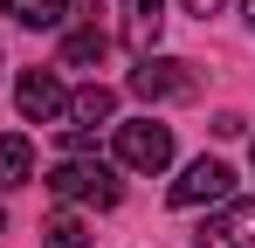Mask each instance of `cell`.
I'll use <instances>...</instances> for the list:
<instances>
[{
    "label": "cell",
    "mask_w": 255,
    "mask_h": 248,
    "mask_svg": "<svg viewBox=\"0 0 255 248\" xmlns=\"http://www.w3.org/2000/svg\"><path fill=\"white\" fill-rule=\"evenodd\" d=\"M118 165H131V172H166L172 165V124H118Z\"/></svg>",
    "instance_id": "obj_3"
},
{
    "label": "cell",
    "mask_w": 255,
    "mask_h": 248,
    "mask_svg": "<svg viewBox=\"0 0 255 248\" xmlns=\"http://www.w3.org/2000/svg\"><path fill=\"white\" fill-rule=\"evenodd\" d=\"M166 35V0H125V48L145 62L152 41Z\"/></svg>",
    "instance_id": "obj_8"
},
{
    "label": "cell",
    "mask_w": 255,
    "mask_h": 248,
    "mask_svg": "<svg viewBox=\"0 0 255 248\" xmlns=\"http://www.w3.org/2000/svg\"><path fill=\"white\" fill-rule=\"evenodd\" d=\"M179 7H186V14H200V21H207V14H221V0H179Z\"/></svg>",
    "instance_id": "obj_13"
},
{
    "label": "cell",
    "mask_w": 255,
    "mask_h": 248,
    "mask_svg": "<svg viewBox=\"0 0 255 248\" xmlns=\"http://www.w3.org/2000/svg\"><path fill=\"white\" fill-rule=\"evenodd\" d=\"M42 242L48 248H90V228L76 221V214H55V221L42 228Z\"/></svg>",
    "instance_id": "obj_12"
},
{
    "label": "cell",
    "mask_w": 255,
    "mask_h": 248,
    "mask_svg": "<svg viewBox=\"0 0 255 248\" xmlns=\"http://www.w3.org/2000/svg\"><path fill=\"white\" fill-rule=\"evenodd\" d=\"M111 111H118V97H111L104 83H83V90L62 104V131H69V145L83 152V145H90V131H97V124H111Z\"/></svg>",
    "instance_id": "obj_5"
},
{
    "label": "cell",
    "mask_w": 255,
    "mask_h": 248,
    "mask_svg": "<svg viewBox=\"0 0 255 248\" xmlns=\"http://www.w3.org/2000/svg\"><path fill=\"white\" fill-rule=\"evenodd\" d=\"M7 14H14L21 28H62L69 0H7Z\"/></svg>",
    "instance_id": "obj_11"
},
{
    "label": "cell",
    "mask_w": 255,
    "mask_h": 248,
    "mask_svg": "<svg viewBox=\"0 0 255 248\" xmlns=\"http://www.w3.org/2000/svg\"><path fill=\"white\" fill-rule=\"evenodd\" d=\"M228 193H235V172L221 159H193L172 179V207H207V200H228Z\"/></svg>",
    "instance_id": "obj_4"
},
{
    "label": "cell",
    "mask_w": 255,
    "mask_h": 248,
    "mask_svg": "<svg viewBox=\"0 0 255 248\" xmlns=\"http://www.w3.org/2000/svg\"><path fill=\"white\" fill-rule=\"evenodd\" d=\"M193 248H255V200H228L207 228L193 235Z\"/></svg>",
    "instance_id": "obj_6"
},
{
    "label": "cell",
    "mask_w": 255,
    "mask_h": 248,
    "mask_svg": "<svg viewBox=\"0 0 255 248\" xmlns=\"http://www.w3.org/2000/svg\"><path fill=\"white\" fill-rule=\"evenodd\" d=\"M131 90H138L145 104H186V97H200V76H193V62L145 55V62L131 69Z\"/></svg>",
    "instance_id": "obj_2"
},
{
    "label": "cell",
    "mask_w": 255,
    "mask_h": 248,
    "mask_svg": "<svg viewBox=\"0 0 255 248\" xmlns=\"http://www.w3.org/2000/svg\"><path fill=\"white\" fill-rule=\"evenodd\" d=\"M14 104H21L28 124H48V118H62L69 97H62V76H55V69H28V76L14 83Z\"/></svg>",
    "instance_id": "obj_7"
},
{
    "label": "cell",
    "mask_w": 255,
    "mask_h": 248,
    "mask_svg": "<svg viewBox=\"0 0 255 248\" xmlns=\"http://www.w3.org/2000/svg\"><path fill=\"white\" fill-rule=\"evenodd\" d=\"M0 235H7V214H0Z\"/></svg>",
    "instance_id": "obj_15"
},
{
    "label": "cell",
    "mask_w": 255,
    "mask_h": 248,
    "mask_svg": "<svg viewBox=\"0 0 255 248\" xmlns=\"http://www.w3.org/2000/svg\"><path fill=\"white\" fill-rule=\"evenodd\" d=\"M48 193L55 200H76V207H118V172L104 159H62L55 172H48Z\"/></svg>",
    "instance_id": "obj_1"
},
{
    "label": "cell",
    "mask_w": 255,
    "mask_h": 248,
    "mask_svg": "<svg viewBox=\"0 0 255 248\" xmlns=\"http://www.w3.org/2000/svg\"><path fill=\"white\" fill-rule=\"evenodd\" d=\"M111 55V41H104V28H76V35L62 41V69H97Z\"/></svg>",
    "instance_id": "obj_9"
},
{
    "label": "cell",
    "mask_w": 255,
    "mask_h": 248,
    "mask_svg": "<svg viewBox=\"0 0 255 248\" xmlns=\"http://www.w3.org/2000/svg\"><path fill=\"white\" fill-rule=\"evenodd\" d=\"M242 14H249V28H255V0H242Z\"/></svg>",
    "instance_id": "obj_14"
},
{
    "label": "cell",
    "mask_w": 255,
    "mask_h": 248,
    "mask_svg": "<svg viewBox=\"0 0 255 248\" xmlns=\"http://www.w3.org/2000/svg\"><path fill=\"white\" fill-rule=\"evenodd\" d=\"M28 172H35V145H28L21 131H7V138H0V186H21Z\"/></svg>",
    "instance_id": "obj_10"
}]
</instances>
